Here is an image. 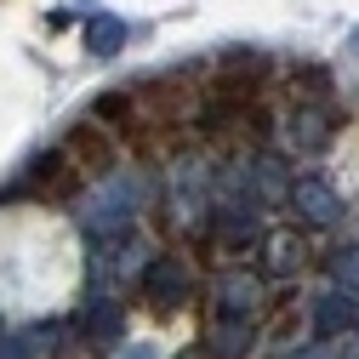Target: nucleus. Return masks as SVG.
<instances>
[{
    "label": "nucleus",
    "instance_id": "1",
    "mask_svg": "<svg viewBox=\"0 0 359 359\" xmlns=\"http://www.w3.org/2000/svg\"><path fill=\"white\" fill-rule=\"evenodd\" d=\"M268 86H274V63H268V57H229V63H217L211 74H200V92H205L200 109H245V103H262Z\"/></svg>",
    "mask_w": 359,
    "mask_h": 359
},
{
    "label": "nucleus",
    "instance_id": "2",
    "mask_svg": "<svg viewBox=\"0 0 359 359\" xmlns=\"http://www.w3.org/2000/svg\"><path fill=\"white\" fill-rule=\"evenodd\" d=\"M63 160L86 177V183H92V177H103V171H114L120 160H126V149H120V137L109 126H97L92 114L86 120H74L69 131H63Z\"/></svg>",
    "mask_w": 359,
    "mask_h": 359
},
{
    "label": "nucleus",
    "instance_id": "3",
    "mask_svg": "<svg viewBox=\"0 0 359 359\" xmlns=\"http://www.w3.org/2000/svg\"><path fill=\"white\" fill-rule=\"evenodd\" d=\"M29 194L40 200V205H52V211H63V205H74L80 194H86V177L63 160V154H52V160H40L34 165V177H29Z\"/></svg>",
    "mask_w": 359,
    "mask_h": 359
},
{
    "label": "nucleus",
    "instance_id": "4",
    "mask_svg": "<svg viewBox=\"0 0 359 359\" xmlns=\"http://www.w3.org/2000/svg\"><path fill=\"white\" fill-rule=\"evenodd\" d=\"M285 86L297 97H320V92H331V74L320 69V63H297L291 74H285Z\"/></svg>",
    "mask_w": 359,
    "mask_h": 359
}]
</instances>
